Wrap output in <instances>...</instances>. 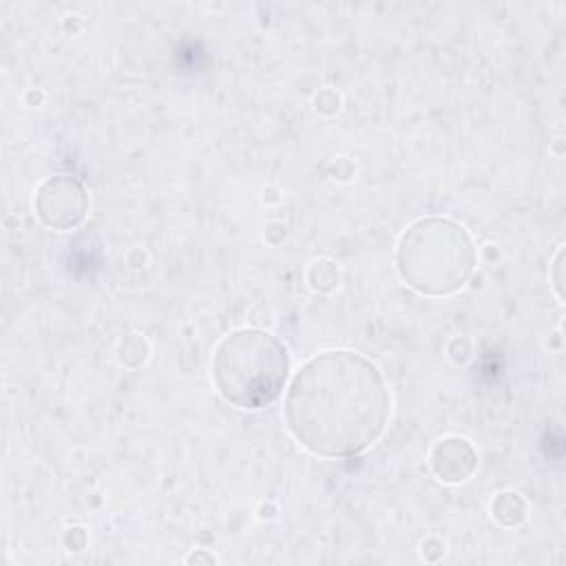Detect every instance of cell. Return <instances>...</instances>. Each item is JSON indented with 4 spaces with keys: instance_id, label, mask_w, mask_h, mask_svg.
<instances>
[{
    "instance_id": "1",
    "label": "cell",
    "mask_w": 566,
    "mask_h": 566,
    "mask_svg": "<svg viewBox=\"0 0 566 566\" xmlns=\"http://www.w3.org/2000/svg\"><path fill=\"white\" fill-rule=\"evenodd\" d=\"M287 416L312 451L345 455L365 449L387 418L378 371L356 354L336 352L312 360L294 380Z\"/></svg>"
},
{
    "instance_id": "2",
    "label": "cell",
    "mask_w": 566,
    "mask_h": 566,
    "mask_svg": "<svg viewBox=\"0 0 566 566\" xmlns=\"http://www.w3.org/2000/svg\"><path fill=\"white\" fill-rule=\"evenodd\" d=\"M285 349L259 332H243L223 343L217 356V380L228 400L241 407L270 402L285 380Z\"/></svg>"
}]
</instances>
